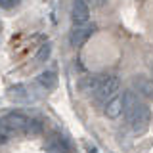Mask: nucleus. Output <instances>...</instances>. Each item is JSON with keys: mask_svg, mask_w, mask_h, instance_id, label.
Instances as JSON below:
<instances>
[{"mask_svg": "<svg viewBox=\"0 0 153 153\" xmlns=\"http://www.w3.org/2000/svg\"><path fill=\"white\" fill-rule=\"evenodd\" d=\"M124 115L126 123L134 134H143L149 128L151 123V109L147 103H143L134 92L124 94Z\"/></svg>", "mask_w": 153, "mask_h": 153, "instance_id": "nucleus-1", "label": "nucleus"}, {"mask_svg": "<svg viewBox=\"0 0 153 153\" xmlns=\"http://www.w3.org/2000/svg\"><path fill=\"white\" fill-rule=\"evenodd\" d=\"M119 88H121V80H119V76L115 75H107V76H102V80H100L98 88L94 90V102L100 103V105H105L111 98L119 94Z\"/></svg>", "mask_w": 153, "mask_h": 153, "instance_id": "nucleus-2", "label": "nucleus"}, {"mask_svg": "<svg viewBox=\"0 0 153 153\" xmlns=\"http://www.w3.org/2000/svg\"><path fill=\"white\" fill-rule=\"evenodd\" d=\"M31 121H33V119H29L27 115H23V113H19V111L8 113L6 117L2 119V123L6 124V126H8L12 132H25V134H29Z\"/></svg>", "mask_w": 153, "mask_h": 153, "instance_id": "nucleus-3", "label": "nucleus"}, {"mask_svg": "<svg viewBox=\"0 0 153 153\" xmlns=\"http://www.w3.org/2000/svg\"><path fill=\"white\" fill-rule=\"evenodd\" d=\"M94 33H96V25H94V23L75 25V27H73V31H71V35H69V42H71V46L79 48V46L86 44V42L90 40V36H92Z\"/></svg>", "mask_w": 153, "mask_h": 153, "instance_id": "nucleus-4", "label": "nucleus"}, {"mask_svg": "<svg viewBox=\"0 0 153 153\" xmlns=\"http://www.w3.org/2000/svg\"><path fill=\"white\" fill-rule=\"evenodd\" d=\"M90 17V8L86 0H75L71 6V19L75 25H84Z\"/></svg>", "mask_w": 153, "mask_h": 153, "instance_id": "nucleus-5", "label": "nucleus"}, {"mask_svg": "<svg viewBox=\"0 0 153 153\" xmlns=\"http://www.w3.org/2000/svg\"><path fill=\"white\" fill-rule=\"evenodd\" d=\"M132 90L136 96H142V98L153 100V80L146 79V76H134L132 79Z\"/></svg>", "mask_w": 153, "mask_h": 153, "instance_id": "nucleus-6", "label": "nucleus"}, {"mask_svg": "<svg viewBox=\"0 0 153 153\" xmlns=\"http://www.w3.org/2000/svg\"><path fill=\"white\" fill-rule=\"evenodd\" d=\"M124 113V94H117L103 105V115L107 119H117Z\"/></svg>", "mask_w": 153, "mask_h": 153, "instance_id": "nucleus-7", "label": "nucleus"}, {"mask_svg": "<svg viewBox=\"0 0 153 153\" xmlns=\"http://www.w3.org/2000/svg\"><path fill=\"white\" fill-rule=\"evenodd\" d=\"M44 149L48 153H67L69 147H67V142L59 134H52V136H48V140L44 143Z\"/></svg>", "mask_w": 153, "mask_h": 153, "instance_id": "nucleus-8", "label": "nucleus"}, {"mask_svg": "<svg viewBox=\"0 0 153 153\" xmlns=\"http://www.w3.org/2000/svg\"><path fill=\"white\" fill-rule=\"evenodd\" d=\"M36 82L42 86L44 90H54L57 86V75L56 71H44L36 76Z\"/></svg>", "mask_w": 153, "mask_h": 153, "instance_id": "nucleus-9", "label": "nucleus"}, {"mask_svg": "<svg viewBox=\"0 0 153 153\" xmlns=\"http://www.w3.org/2000/svg\"><path fill=\"white\" fill-rule=\"evenodd\" d=\"M100 80H102V76H84V79L80 80L79 88L82 90V92H86V94H94V90L98 88Z\"/></svg>", "mask_w": 153, "mask_h": 153, "instance_id": "nucleus-10", "label": "nucleus"}, {"mask_svg": "<svg viewBox=\"0 0 153 153\" xmlns=\"http://www.w3.org/2000/svg\"><path fill=\"white\" fill-rule=\"evenodd\" d=\"M10 98L13 100V102H27L29 100V94H27V88L23 84H17V86H12V88L8 90Z\"/></svg>", "mask_w": 153, "mask_h": 153, "instance_id": "nucleus-11", "label": "nucleus"}, {"mask_svg": "<svg viewBox=\"0 0 153 153\" xmlns=\"http://www.w3.org/2000/svg\"><path fill=\"white\" fill-rule=\"evenodd\" d=\"M50 54H52V46L50 44H42L38 48V52L35 54V61L36 63H44L48 57H50Z\"/></svg>", "mask_w": 153, "mask_h": 153, "instance_id": "nucleus-12", "label": "nucleus"}, {"mask_svg": "<svg viewBox=\"0 0 153 153\" xmlns=\"http://www.w3.org/2000/svg\"><path fill=\"white\" fill-rule=\"evenodd\" d=\"M19 2H21V0H0V8H4V10H12V8L19 6Z\"/></svg>", "mask_w": 153, "mask_h": 153, "instance_id": "nucleus-13", "label": "nucleus"}, {"mask_svg": "<svg viewBox=\"0 0 153 153\" xmlns=\"http://www.w3.org/2000/svg\"><path fill=\"white\" fill-rule=\"evenodd\" d=\"M86 2H88V4H90L92 8H102L103 4L107 2V0H86Z\"/></svg>", "mask_w": 153, "mask_h": 153, "instance_id": "nucleus-14", "label": "nucleus"}, {"mask_svg": "<svg viewBox=\"0 0 153 153\" xmlns=\"http://www.w3.org/2000/svg\"><path fill=\"white\" fill-rule=\"evenodd\" d=\"M0 27H2V23H0Z\"/></svg>", "mask_w": 153, "mask_h": 153, "instance_id": "nucleus-15", "label": "nucleus"}]
</instances>
